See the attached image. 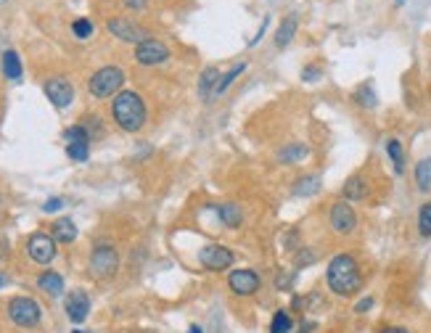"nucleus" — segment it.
<instances>
[{
  "mask_svg": "<svg viewBox=\"0 0 431 333\" xmlns=\"http://www.w3.org/2000/svg\"><path fill=\"white\" fill-rule=\"evenodd\" d=\"M0 285H3V275H0Z\"/></svg>",
  "mask_w": 431,
  "mask_h": 333,
  "instance_id": "43",
  "label": "nucleus"
},
{
  "mask_svg": "<svg viewBox=\"0 0 431 333\" xmlns=\"http://www.w3.org/2000/svg\"><path fill=\"white\" fill-rule=\"evenodd\" d=\"M199 262L204 264V270H209V273H225L228 267H233L236 254L228 246H222V243H206L199 251Z\"/></svg>",
  "mask_w": 431,
  "mask_h": 333,
  "instance_id": "5",
  "label": "nucleus"
},
{
  "mask_svg": "<svg viewBox=\"0 0 431 333\" xmlns=\"http://www.w3.org/2000/svg\"><path fill=\"white\" fill-rule=\"evenodd\" d=\"M371 307H373V299L365 297V299H360L358 304H355V312H358V315H365V312H368Z\"/></svg>",
  "mask_w": 431,
  "mask_h": 333,
  "instance_id": "33",
  "label": "nucleus"
},
{
  "mask_svg": "<svg viewBox=\"0 0 431 333\" xmlns=\"http://www.w3.org/2000/svg\"><path fill=\"white\" fill-rule=\"evenodd\" d=\"M72 333H85V331H77V328H74V331Z\"/></svg>",
  "mask_w": 431,
  "mask_h": 333,
  "instance_id": "42",
  "label": "nucleus"
},
{
  "mask_svg": "<svg viewBox=\"0 0 431 333\" xmlns=\"http://www.w3.org/2000/svg\"><path fill=\"white\" fill-rule=\"evenodd\" d=\"M307 154H310V148H307L304 143H288V146H283V148L278 151V162H281V164H297V162H302Z\"/></svg>",
  "mask_w": 431,
  "mask_h": 333,
  "instance_id": "20",
  "label": "nucleus"
},
{
  "mask_svg": "<svg viewBox=\"0 0 431 333\" xmlns=\"http://www.w3.org/2000/svg\"><path fill=\"white\" fill-rule=\"evenodd\" d=\"M64 307H66V318L80 325V323L87 320V312H90V299H87L85 291L77 288V291H72V294L66 297V304H64Z\"/></svg>",
  "mask_w": 431,
  "mask_h": 333,
  "instance_id": "14",
  "label": "nucleus"
},
{
  "mask_svg": "<svg viewBox=\"0 0 431 333\" xmlns=\"http://www.w3.org/2000/svg\"><path fill=\"white\" fill-rule=\"evenodd\" d=\"M379 333H410L407 328H400V325H386V328H381Z\"/></svg>",
  "mask_w": 431,
  "mask_h": 333,
  "instance_id": "38",
  "label": "nucleus"
},
{
  "mask_svg": "<svg viewBox=\"0 0 431 333\" xmlns=\"http://www.w3.org/2000/svg\"><path fill=\"white\" fill-rule=\"evenodd\" d=\"M220 77H222V74H220L217 66H206V69L199 74V98H202V101H209V98L215 95Z\"/></svg>",
  "mask_w": 431,
  "mask_h": 333,
  "instance_id": "15",
  "label": "nucleus"
},
{
  "mask_svg": "<svg viewBox=\"0 0 431 333\" xmlns=\"http://www.w3.org/2000/svg\"><path fill=\"white\" fill-rule=\"evenodd\" d=\"M111 117L125 132H138L146 125V104L135 90H122L111 101Z\"/></svg>",
  "mask_w": 431,
  "mask_h": 333,
  "instance_id": "2",
  "label": "nucleus"
},
{
  "mask_svg": "<svg viewBox=\"0 0 431 333\" xmlns=\"http://www.w3.org/2000/svg\"><path fill=\"white\" fill-rule=\"evenodd\" d=\"M267 24H270V19H264L262 24H260V29H257V35L252 37V45H257L260 40H262V35H264V29H267Z\"/></svg>",
  "mask_w": 431,
  "mask_h": 333,
  "instance_id": "37",
  "label": "nucleus"
},
{
  "mask_svg": "<svg viewBox=\"0 0 431 333\" xmlns=\"http://www.w3.org/2000/svg\"><path fill=\"white\" fill-rule=\"evenodd\" d=\"M416 185L418 190H431V159H421L416 164Z\"/></svg>",
  "mask_w": 431,
  "mask_h": 333,
  "instance_id": "27",
  "label": "nucleus"
},
{
  "mask_svg": "<svg viewBox=\"0 0 431 333\" xmlns=\"http://www.w3.org/2000/svg\"><path fill=\"white\" fill-rule=\"evenodd\" d=\"M320 74H323L320 66H304V69H302V80H304V83H318Z\"/></svg>",
  "mask_w": 431,
  "mask_h": 333,
  "instance_id": "32",
  "label": "nucleus"
},
{
  "mask_svg": "<svg viewBox=\"0 0 431 333\" xmlns=\"http://www.w3.org/2000/svg\"><path fill=\"white\" fill-rule=\"evenodd\" d=\"M418 233L423 238H431V201H426L418 209Z\"/></svg>",
  "mask_w": 431,
  "mask_h": 333,
  "instance_id": "29",
  "label": "nucleus"
},
{
  "mask_svg": "<svg viewBox=\"0 0 431 333\" xmlns=\"http://www.w3.org/2000/svg\"><path fill=\"white\" fill-rule=\"evenodd\" d=\"M402 3H405V0H397V6H402Z\"/></svg>",
  "mask_w": 431,
  "mask_h": 333,
  "instance_id": "41",
  "label": "nucleus"
},
{
  "mask_svg": "<svg viewBox=\"0 0 431 333\" xmlns=\"http://www.w3.org/2000/svg\"><path fill=\"white\" fill-rule=\"evenodd\" d=\"M50 236H53L56 243H72L74 238H77V225H74L69 217L56 220V222L50 225Z\"/></svg>",
  "mask_w": 431,
  "mask_h": 333,
  "instance_id": "18",
  "label": "nucleus"
},
{
  "mask_svg": "<svg viewBox=\"0 0 431 333\" xmlns=\"http://www.w3.org/2000/svg\"><path fill=\"white\" fill-rule=\"evenodd\" d=\"M122 85H125V71L120 66H104L87 80V90L93 98H111V95L122 93Z\"/></svg>",
  "mask_w": 431,
  "mask_h": 333,
  "instance_id": "3",
  "label": "nucleus"
},
{
  "mask_svg": "<svg viewBox=\"0 0 431 333\" xmlns=\"http://www.w3.org/2000/svg\"><path fill=\"white\" fill-rule=\"evenodd\" d=\"M320 190V178H315V175H302L299 180H294V185H291V193L294 196H315Z\"/></svg>",
  "mask_w": 431,
  "mask_h": 333,
  "instance_id": "22",
  "label": "nucleus"
},
{
  "mask_svg": "<svg viewBox=\"0 0 431 333\" xmlns=\"http://www.w3.org/2000/svg\"><path fill=\"white\" fill-rule=\"evenodd\" d=\"M120 270V254L111 243H101L90 254V273L96 278H111Z\"/></svg>",
  "mask_w": 431,
  "mask_h": 333,
  "instance_id": "7",
  "label": "nucleus"
},
{
  "mask_svg": "<svg viewBox=\"0 0 431 333\" xmlns=\"http://www.w3.org/2000/svg\"><path fill=\"white\" fill-rule=\"evenodd\" d=\"M106 29L114 37H120V40H125V43H135V45H141L143 40H148L143 27L127 22V19H111V22L106 24Z\"/></svg>",
  "mask_w": 431,
  "mask_h": 333,
  "instance_id": "13",
  "label": "nucleus"
},
{
  "mask_svg": "<svg viewBox=\"0 0 431 333\" xmlns=\"http://www.w3.org/2000/svg\"><path fill=\"white\" fill-rule=\"evenodd\" d=\"M3 71H6L8 80H19L22 77V59H19L16 50H6L3 53Z\"/></svg>",
  "mask_w": 431,
  "mask_h": 333,
  "instance_id": "25",
  "label": "nucleus"
},
{
  "mask_svg": "<svg viewBox=\"0 0 431 333\" xmlns=\"http://www.w3.org/2000/svg\"><path fill=\"white\" fill-rule=\"evenodd\" d=\"M297 27H299V19L291 13V16H286L283 22H281V27H278L276 32V48H286L291 40H294V35H297Z\"/></svg>",
  "mask_w": 431,
  "mask_h": 333,
  "instance_id": "21",
  "label": "nucleus"
},
{
  "mask_svg": "<svg viewBox=\"0 0 431 333\" xmlns=\"http://www.w3.org/2000/svg\"><path fill=\"white\" fill-rule=\"evenodd\" d=\"M64 138H66V154H69V159L85 162L90 156V132H87L85 125L69 127V130L64 132Z\"/></svg>",
  "mask_w": 431,
  "mask_h": 333,
  "instance_id": "8",
  "label": "nucleus"
},
{
  "mask_svg": "<svg viewBox=\"0 0 431 333\" xmlns=\"http://www.w3.org/2000/svg\"><path fill=\"white\" fill-rule=\"evenodd\" d=\"M27 254L37 264H50V262L56 260V241L48 233H35L27 241Z\"/></svg>",
  "mask_w": 431,
  "mask_h": 333,
  "instance_id": "11",
  "label": "nucleus"
},
{
  "mask_svg": "<svg viewBox=\"0 0 431 333\" xmlns=\"http://www.w3.org/2000/svg\"><path fill=\"white\" fill-rule=\"evenodd\" d=\"M217 209V217H220V222L225 227H230V230H236V227H241V222H243V209H241L239 204H220V206H215Z\"/></svg>",
  "mask_w": 431,
  "mask_h": 333,
  "instance_id": "16",
  "label": "nucleus"
},
{
  "mask_svg": "<svg viewBox=\"0 0 431 333\" xmlns=\"http://www.w3.org/2000/svg\"><path fill=\"white\" fill-rule=\"evenodd\" d=\"M188 333H202V328H199V325H191V328H188Z\"/></svg>",
  "mask_w": 431,
  "mask_h": 333,
  "instance_id": "40",
  "label": "nucleus"
},
{
  "mask_svg": "<svg viewBox=\"0 0 431 333\" xmlns=\"http://www.w3.org/2000/svg\"><path fill=\"white\" fill-rule=\"evenodd\" d=\"M37 288L45 291L48 297H61V294H64V278H61L59 273L48 270V273H43L37 278Z\"/></svg>",
  "mask_w": 431,
  "mask_h": 333,
  "instance_id": "19",
  "label": "nucleus"
},
{
  "mask_svg": "<svg viewBox=\"0 0 431 333\" xmlns=\"http://www.w3.org/2000/svg\"><path fill=\"white\" fill-rule=\"evenodd\" d=\"M288 283H291V278H288L286 273H281V275H278V288H286Z\"/></svg>",
  "mask_w": 431,
  "mask_h": 333,
  "instance_id": "39",
  "label": "nucleus"
},
{
  "mask_svg": "<svg viewBox=\"0 0 431 333\" xmlns=\"http://www.w3.org/2000/svg\"><path fill=\"white\" fill-rule=\"evenodd\" d=\"M328 225L336 236H352L358 230V212L349 201H336L328 212Z\"/></svg>",
  "mask_w": 431,
  "mask_h": 333,
  "instance_id": "6",
  "label": "nucleus"
},
{
  "mask_svg": "<svg viewBox=\"0 0 431 333\" xmlns=\"http://www.w3.org/2000/svg\"><path fill=\"white\" fill-rule=\"evenodd\" d=\"M45 95H48V101L56 108H66L74 101V87L69 80H64V77H53V80L45 83Z\"/></svg>",
  "mask_w": 431,
  "mask_h": 333,
  "instance_id": "12",
  "label": "nucleus"
},
{
  "mask_svg": "<svg viewBox=\"0 0 431 333\" xmlns=\"http://www.w3.org/2000/svg\"><path fill=\"white\" fill-rule=\"evenodd\" d=\"M297 241H299V233H297V230H291V233L286 236V249L297 251Z\"/></svg>",
  "mask_w": 431,
  "mask_h": 333,
  "instance_id": "36",
  "label": "nucleus"
},
{
  "mask_svg": "<svg viewBox=\"0 0 431 333\" xmlns=\"http://www.w3.org/2000/svg\"><path fill=\"white\" fill-rule=\"evenodd\" d=\"M341 196H344V201H362L368 196V180L360 178V175L349 178L341 188Z\"/></svg>",
  "mask_w": 431,
  "mask_h": 333,
  "instance_id": "17",
  "label": "nucleus"
},
{
  "mask_svg": "<svg viewBox=\"0 0 431 333\" xmlns=\"http://www.w3.org/2000/svg\"><path fill=\"white\" fill-rule=\"evenodd\" d=\"M294 328V318L288 309H278L273 315V323H270V333H291Z\"/></svg>",
  "mask_w": 431,
  "mask_h": 333,
  "instance_id": "26",
  "label": "nucleus"
},
{
  "mask_svg": "<svg viewBox=\"0 0 431 333\" xmlns=\"http://www.w3.org/2000/svg\"><path fill=\"white\" fill-rule=\"evenodd\" d=\"M72 32L80 37V40H87V37L93 35V22H90V19H77V22L72 24Z\"/></svg>",
  "mask_w": 431,
  "mask_h": 333,
  "instance_id": "31",
  "label": "nucleus"
},
{
  "mask_svg": "<svg viewBox=\"0 0 431 333\" xmlns=\"http://www.w3.org/2000/svg\"><path fill=\"white\" fill-rule=\"evenodd\" d=\"M228 285L236 297H254V294L260 291L262 281H260V275L254 273V270H249V267H239V270H230Z\"/></svg>",
  "mask_w": 431,
  "mask_h": 333,
  "instance_id": "9",
  "label": "nucleus"
},
{
  "mask_svg": "<svg viewBox=\"0 0 431 333\" xmlns=\"http://www.w3.org/2000/svg\"><path fill=\"white\" fill-rule=\"evenodd\" d=\"M386 154L392 159L397 175H402V172H405V148H402V143L397 141V138H389V141H386Z\"/></svg>",
  "mask_w": 431,
  "mask_h": 333,
  "instance_id": "23",
  "label": "nucleus"
},
{
  "mask_svg": "<svg viewBox=\"0 0 431 333\" xmlns=\"http://www.w3.org/2000/svg\"><path fill=\"white\" fill-rule=\"evenodd\" d=\"M325 283L334 291L336 297L349 299L355 297L360 288H362V273H360V264L352 254H336L334 260L328 262V270H325Z\"/></svg>",
  "mask_w": 431,
  "mask_h": 333,
  "instance_id": "1",
  "label": "nucleus"
},
{
  "mask_svg": "<svg viewBox=\"0 0 431 333\" xmlns=\"http://www.w3.org/2000/svg\"><path fill=\"white\" fill-rule=\"evenodd\" d=\"M355 101H358V106L362 108H373L376 106V90H373V83H362L355 90Z\"/></svg>",
  "mask_w": 431,
  "mask_h": 333,
  "instance_id": "28",
  "label": "nucleus"
},
{
  "mask_svg": "<svg viewBox=\"0 0 431 333\" xmlns=\"http://www.w3.org/2000/svg\"><path fill=\"white\" fill-rule=\"evenodd\" d=\"M167 59H169V48L162 40L148 37L141 45H135V61L141 66H159V64H164Z\"/></svg>",
  "mask_w": 431,
  "mask_h": 333,
  "instance_id": "10",
  "label": "nucleus"
},
{
  "mask_svg": "<svg viewBox=\"0 0 431 333\" xmlns=\"http://www.w3.org/2000/svg\"><path fill=\"white\" fill-rule=\"evenodd\" d=\"M243 71H246V61H239V64H233L228 74H222V77H220V83H217L215 95H222V93H225V90H228V87H230V85L236 83V80H239L241 74H243Z\"/></svg>",
  "mask_w": 431,
  "mask_h": 333,
  "instance_id": "24",
  "label": "nucleus"
},
{
  "mask_svg": "<svg viewBox=\"0 0 431 333\" xmlns=\"http://www.w3.org/2000/svg\"><path fill=\"white\" fill-rule=\"evenodd\" d=\"M318 260V254L312 249H307V246H299L297 249V254H294V267H304V264H312V262Z\"/></svg>",
  "mask_w": 431,
  "mask_h": 333,
  "instance_id": "30",
  "label": "nucleus"
},
{
  "mask_svg": "<svg viewBox=\"0 0 431 333\" xmlns=\"http://www.w3.org/2000/svg\"><path fill=\"white\" fill-rule=\"evenodd\" d=\"M61 206H64V201H61V199H48V201L43 204V212H59Z\"/></svg>",
  "mask_w": 431,
  "mask_h": 333,
  "instance_id": "34",
  "label": "nucleus"
},
{
  "mask_svg": "<svg viewBox=\"0 0 431 333\" xmlns=\"http://www.w3.org/2000/svg\"><path fill=\"white\" fill-rule=\"evenodd\" d=\"M299 333H307V331H299Z\"/></svg>",
  "mask_w": 431,
  "mask_h": 333,
  "instance_id": "44",
  "label": "nucleus"
},
{
  "mask_svg": "<svg viewBox=\"0 0 431 333\" xmlns=\"http://www.w3.org/2000/svg\"><path fill=\"white\" fill-rule=\"evenodd\" d=\"M8 318H11L19 328H35L40 318H43V309L35 299L29 297H13L8 302Z\"/></svg>",
  "mask_w": 431,
  "mask_h": 333,
  "instance_id": "4",
  "label": "nucleus"
},
{
  "mask_svg": "<svg viewBox=\"0 0 431 333\" xmlns=\"http://www.w3.org/2000/svg\"><path fill=\"white\" fill-rule=\"evenodd\" d=\"M127 8H132V11H143L146 6H148V0H122Z\"/></svg>",
  "mask_w": 431,
  "mask_h": 333,
  "instance_id": "35",
  "label": "nucleus"
}]
</instances>
